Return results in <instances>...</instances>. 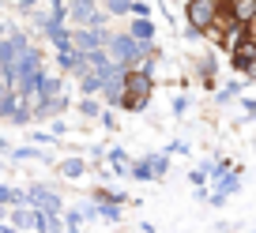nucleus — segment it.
Masks as SVG:
<instances>
[{
  "mask_svg": "<svg viewBox=\"0 0 256 233\" xmlns=\"http://www.w3.org/2000/svg\"><path fill=\"white\" fill-rule=\"evenodd\" d=\"M106 53H110L113 60H117V64L132 68V64H140V60L147 56V49L140 45V41L132 38L128 30H120V34H110V41H106Z\"/></svg>",
  "mask_w": 256,
  "mask_h": 233,
  "instance_id": "nucleus-1",
  "label": "nucleus"
},
{
  "mask_svg": "<svg viewBox=\"0 0 256 233\" xmlns=\"http://www.w3.org/2000/svg\"><path fill=\"white\" fill-rule=\"evenodd\" d=\"M68 26H110V11L98 0H68Z\"/></svg>",
  "mask_w": 256,
  "mask_h": 233,
  "instance_id": "nucleus-2",
  "label": "nucleus"
},
{
  "mask_svg": "<svg viewBox=\"0 0 256 233\" xmlns=\"http://www.w3.org/2000/svg\"><path fill=\"white\" fill-rule=\"evenodd\" d=\"M218 15H222V0H188L184 4V26L196 34H204Z\"/></svg>",
  "mask_w": 256,
  "mask_h": 233,
  "instance_id": "nucleus-3",
  "label": "nucleus"
},
{
  "mask_svg": "<svg viewBox=\"0 0 256 233\" xmlns=\"http://www.w3.org/2000/svg\"><path fill=\"white\" fill-rule=\"evenodd\" d=\"M208 188H211V196H208V207H226V203L234 200V196L241 192V169L234 166V169H226V173H218L215 181H208Z\"/></svg>",
  "mask_w": 256,
  "mask_h": 233,
  "instance_id": "nucleus-4",
  "label": "nucleus"
},
{
  "mask_svg": "<svg viewBox=\"0 0 256 233\" xmlns=\"http://www.w3.org/2000/svg\"><path fill=\"white\" fill-rule=\"evenodd\" d=\"M110 26H72V49L80 53H90V49H106L110 41Z\"/></svg>",
  "mask_w": 256,
  "mask_h": 233,
  "instance_id": "nucleus-5",
  "label": "nucleus"
},
{
  "mask_svg": "<svg viewBox=\"0 0 256 233\" xmlns=\"http://www.w3.org/2000/svg\"><path fill=\"white\" fill-rule=\"evenodd\" d=\"M26 203L38 211H49V215H64V200L53 185H30L26 188Z\"/></svg>",
  "mask_w": 256,
  "mask_h": 233,
  "instance_id": "nucleus-6",
  "label": "nucleus"
},
{
  "mask_svg": "<svg viewBox=\"0 0 256 233\" xmlns=\"http://www.w3.org/2000/svg\"><path fill=\"white\" fill-rule=\"evenodd\" d=\"M230 72L234 75H245V79L256 72V38H252V34L241 38V45L230 53Z\"/></svg>",
  "mask_w": 256,
  "mask_h": 233,
  "instance_id": "nucleus-7",
  "label": "nucleus"
},
{
  "mask_svg": "<svg viewBox=\"0 0 256 233\" xmlns=\"http://www.w3.org/2000/svg\"><path fill=\"white\" fill-rule=\"evenodd\" d=\"M68 105H72V98L60 90V94H53V98H38V102H30V109H34V121H53V117H60Z\"/></svg>",
  "mask_w": 256,
  "mask_h": 233,
  "instance_id": "nucleus-8",
  "label": "nucleus"
},
{
  "mask_svg": "<svg viewBox=\"0 0 256 233\" xmlns=\"http://www.w3.org/2000/svg\"><path fill=\"white\" fill-rule=\"evenodd\" d=\"M124 87H128V94H144V98H151V94H154V75L144 72L140 64H132V68L124 72Z\"/></svg>",
  "mask_w": 256,
  "mask_h": 233,
  "instance_id": "nucleus-9",
  "label": "nucleus"
},
{
  "mask_svg": "<svg viewBox=\"0 0 256 233\" xmlns=\"http://www.w3.org/2000/svg\"><path fill=\"white\" fill-rule=\"evenodd\" d=\"M38 34L56 49V53H60V49H72V26H68V23H53V19H49Z\"/></svg>",
  "mask_w": 256,
  "mask_h": 233,
  "instance_id": "nucleus-10",
  "label": "nucleus"
},
{
  "mask_svg": "<svg viewBox=\"0 0 256 233\" xmlns=\"http://www.w3.org/2000/svg\"><path fill=\"white\" fill-rule=\"evenodd\" d=\"M196 79H200L204 90H215V79H218V56L215 53H204L196 60Z\"/></svg>",
  "mask_w": 256,
  "mask_h": 233,
  "instance_id": "nucleus-11",
  "label": "nucleus"
},
{
  "mask_svg": "<svg viewBox=\"0 0 256 233\" xmlns=\"http://www.w3.org/2000/svg\"><path fill=\"white\" fill-rule=\"evenodd\" d=\"M128 87H124V72L113 75V79L102 83V105H110V109H120V102H124Z\"/></svg>",
  "mask_w": 256,
  "mask_h": 233,
  "instance_id": "nucleus-12",
  "label": "nucleus"
},
{
  "mask_svg": "<svg viewBox=\"0 0 256 233\" xmlns=\"http://www.w3.org/2000/svg\"><path fill=\"white\" fill-rule=\"evenodd\" d=\"M222 11L234 19V23L248 26V23H252V15H256V0H222Z\"/></svg>",
  "mask_w": 256,
  "mask_h": 233,
  "instance_id": "nucleus-13",
  "label": "nucleus"
},
{
  "mask_svg": "<svg viewBox=\"0 0 256 233\" xmlns=\"http://www.w3.org/2000/svg\"><path fill=\"white\" fill-rule=\"evenodd\" d=\"M87 169H90V162L87 158H76V154L56 162V173H60L64 181H83V177H87Z\"/></svg>",
  "mask_w": 256,
  "mask_h": 233,
  "instance_id": "nucleus-14",
  "label": "nucleus"
},
{
  "mask_svg": "<svg viewBox=\"0 0 256 233\" xmlns=\"http://www.w3.org/2000/svg\"><path fill=\"white\" fill-rule=\"evenodd\" d=\"M241 38H248V26H241V23H230V26L222 30V38H218V49H222V53L230 56L234 49L241 45Z\"/></svg>",
  "mask_w": 256,
  "mask_h": 233,
  "instance_id": "nucleus-15",
  "label": "nucleus"
},
{
  "mask_svg": "<svg viewBox=\"0 0 256 233\" xmlns=\"http://www.w3.org/2000/svg\"><path fill=\"white\" fill-rule=\"evenodd\" d=\"M106 162L113 166V177H128V166H132V154L124 147H106Z\"/></svg>",
  "mask_w": 256,
  "mask_h": 233,
  "instance_id": "nucleus-16",
  "label": "nucleus"
},
{
  "mask_svg": "<svg viewBox=\"0 0 256 233\" xmlns=\"http://www.w3.org/2000/svg\"><path fill=\"white\" fill-rule=\"evenodd\" d=\"M245 87H248V79H245V75H238V79H230V83H226V87L215 94V102H218V105H230V102H238V98L245 94Z\"/></svg>",
  "mask_w": 256,
  "mask_h": 233,
  "instance_id": "nucleus-17",
  "label": "nucleus"
},
{
  "mask_svg": "<svg viewBox=\"0 0 256 233\" xmlns=\"http://www.w3.org/2000/svg\"><path fill=\"white\" fill-rule=\"evenodd\" d=\"M8 124H16V128H26V124H34V109L26 98H19V105L8 113Z\"/></svg>",
  "mask_w": 256,
  "mask_h": 233,
  "instance_id": "nucleus-18",
  "label": "nucleus"
},
{
  "mask_svg": "<svg viewBox=\"0 0 256 233\" xmlns=\"http://www.w3.org/2000/svg\"><path fill=\"white\" fill-rule=\"evenodd\" d=\"M94 203H98V222H120L124 203H113V200H94Z\"/></svg>",
  "mask_w": 256,
  "mask_h": 233,
  "instance_id": "nucleus-19",
  "label": "nucleus"
},
{
  "mask_svg": "<svg viewBox=\"0 0 256 233\" xmlns=\"http://www.w3.org/2000/svg\"><path fill=\"white\" fill-rule=\"evenodd\" d=\"M147 162H151V173H154V181H166V177H170V154H166V151H154V154H147Z\"/></svg>",
  "mask_w": 256,
  "mask_h": 233,
  "instance_id": "nucleus-20",
  "label": "nucleus"
},
{
  "mask_svg": "<svg viewBox=\"0 0 256 233\" xmlns=\"http://www.w3.org/2000/svg\"><path fill=\"white\" fill-rule=\"evenodd\" d=\"M128 177H132V181H144V185H147V181H154L147 154H144V158H132V166H128Z\"/></svg>",
  "mask_w": 256,
  "mask_h": 233,
  "instance_id": "nucleus-21",
  "label": "nucleus"
},
{
  "mask_svg": "<svg viewBox=\"0 0 256 233\" xmlns=\"http://www.w3.org/2000/svg\"><path fill=\"white\" fill-rule=\"evenodd\" d=\"M0 203H4V207H23V203H26V188L0 185Z\"/></svg>",
  "mask_w": 256,
  "mask_h": 233,
  "instance_id": "nucleus-22",
  "label": "nucleus"
},
{
  "mask_svg": "<svg viewBox=\"0 0 256 233\" xmlns=\"http://www.w3.org/2000/svg\"><path fill=\"white\" fill-rule=\"evenodd\" d=\"M76 109H80V117H83V121H98V113H102L106 105H102V102H94V98H87V94H83L80 102H76Z\"/></svg>",
  "mask_w": 256,
  "mask_h": 233,
  "instance_id": "nucleus-23",
  "label": "nucleus"
},
{
  "mask_svg": "<svg viewBox=\"0 0 256 233\" xmlns=\"http://www.w3.org/2000/svg\"><path fill=\"white\" fill-rule=\"evenodd\" d=\"M80 94H87V98L102 94V79H98V72H83L80 75Z\"/></svg>",
  "mask_w": 256,
  "mask_h": 233,
  "instance_id": "nucleus-24",
  "label": "nucleus"
},
{
  "mask_svg": "<svg viewBox=\"0 0 256 233\" xmlns=\"http://www.w3.org/2000/svg\"><path fill=\"white\" fill-rule=\"evenodd\" d=\"M147 105H151V98H144V94H124L120 109H124V113H144Z\"/></svg>",
  "mask_w": 256,
  "mask_h": 233,
  "instance_id": "nucleus-25",
  "label": "nucleus"
},
{
  "mask_svg": "<svg viewBox=\"0 0 256 233\" xmlns=\"http://www.w3.org/2000/svg\"><path fill=\"white\" fill-rule=\"evenodd\" d=\"M80 226H83L80 207H64V233H80Z\"/></svg>",
  "mask_w": 256,
  "mask_h": 233,
  "instance_id": "nucleus-26",
  "label": "nucleus"
},
{
  "mask_svg": "<svg viewBox=\"0 0 256 233\" xmlns=\"http://www.w3.org/2000/svg\"><path fill=\"white\" fill-rule=\"evenodd\" d=\"M94 200H113V203H128V192L124 188H94Z\"/></svg>",
  "mask_w": 256,
  "mask_h": 233,
  "instance_id": "nucleus-27",
  "label": "nucleus"
},
{
  "mask_svg": "<svg viewBox=\"0 0 256 233\" xmlns=\"http://www.w3.org/2000/svg\"><path fill=\"white\" fill-rule=\"evenodd\" d=\"M106 11H110V19H124L128 8H132V0H110V4H102Z\"/></svg>",
  "mask_w": 256,
  "mask_h": 233,
  "instance_id": "nucleus-28",
  "label": "nucleus"
},
{
  "mask_svg": "<svg viewBox=\"0 0 256 233\" xmlns=\"http://www.w3.org/2000/svg\"><path fill=\"white\" fill-rule=\"evenodd\" d=\"M98 124H102L106 132H117V109H110V105H106V109L98 113Z\"/></svg>",
  "mask_w": 256,
  "mask_h": 233,
  "instance_id": "nucleus-29",
  "label": "nucleus"
},
{
  "mask_svg": "<svg viewBox=\"0 0 256 233\" xmlns=\"http://www.w3.org/2000/svg\"><path fill=\"white\" fill-rule=\"evenodd\" d=\"M80 215H83V222H98V203H94V196L80 203Z\"/></svg>",
  "mask_w": 256,
  "mask_h": 233,
  "instance_id": "nucleus-30",
  "label": "nucleus"
},
{
  "mask_svg": "<svg viewBox=\"0 0 256 233\" xmlns=\"http://www.w3.org/2000/svg\"><path fill=\"white\" fill-rule=\"evenodd\" d=\"M128 15H132V19H151V4H147V0H132Z\"/></svg>",
  "mask_w": 256,
  "mask_h": 233,
  "instance_id": "nucleus-31",
  "label": "nucleus"
},
{
  "mask_svg": "<svg viewBox=\"0 0 256 233\" xmlns=\"http://www.w3.org/2000/svg\"><path fill=\"white\" fill-rule=\"evenodd\" d=\"M188 185H192V188L208 185V169H204V166H192V169H188Z\"/></svg>",
  "mask_w": 256,
  "mask_h": 233,
  "instance_id": "nucleus-32",
  "label": "nucleus"
},
{
  "mask_svg": "<svg viewBox=\"0 0 256 233\" xmlns=\"http://www.w3.org/2000/svg\"><path fill=\"white\" fill-rule=\"evenodd\" d=\"M226 169H234V162H230V158H226V154H218V158H215V162H211V181H215V177H218V173H226Z\"/></svg>",
  "mask_w": 256,
  "mask_h": 233,
  "instance_id": "nucleus-33",
  "label": "nucleus"
},
{
  "mask_svg": "<svg viewBox=\"0 0 256 233\" xmlns=\"http://www.w3.org/2000/svg\"><path fill=\"white\" fill-rule=\"evenodd\" d=\"M238 102L245 105V117H241V124H245V121H256V98H245V94H241Z\"/></svg>",
  "mask_w": 256,
  "mask_h": 233,
  "instance_id": "nucleus-34",
  "label": "nucleus"
},
{
  "mask_svg": "<svg viewBox=\"0 0 256 233\" xmlns=\"http://www.w3.org/2000/svg\"><path fill=\"white\" fill-rule=\"evenodd\" d=\"M188 105H192L188 94H177V98H174V117H184V113H188Z\"/></svg>",
  "mask_w": 256,
  "mask_h": 233,
  "instance_id": "nucleus-35",
  "label": "nucleus"
},
{
  "mask_svg": "<svg viewBox=\"0 0 256 233\" xmlns=\"http://www.w3.org/2000/svg\"><path fill=\"white\" fill-rule=\"evenodd\" d=\"M166 154H170V158H174V154H188V143H184V139H170Z\"/></svg>",
  "mask_w": 256,
  "mask_h": 233,
  "instance_id": "nucleus-36",
  "label": "nucleus"
},
{
  "mask_svg": "<svg viewBox=\"0 0 256 233\" xmlns=\"http://www.w3.org/2000/svg\"><path fill=\"white\" fill-rule=\"evenodd\" d=\"M30 139H34L38 147H53V143H56V136H53V132H34Z\"/></svg>",
  "mask_w": 256,
  "mask_h": 233,
  "instance_id": "nucleus-37",
  "label": "nucleus"
},
{
  "mask_svg": "<svg viewBox=\"0 0 256 233\" xmlns=\"http://www.w3.org/2000/svg\"><path fill=\"white\" fill-rule=\"evenodd\" d=\"M53 136H56V139H60V136H68V124H64L60 117H53Z\"/></svg>",
  "mask_w": 256,
  "mask_h": 233,
  "instance_id": "nucleus-38",
  "label": "nucleus"
},
{
  "mask_svg": "<svg viewBox=\"0 0 256 233\" xmlns=\"http://www.w3.org/2000/svg\"><path fill=\"white\" fill-rule=\"evenodd\" d=\"M8 26H12V23H8V19H4V15H0V41L8 38Z\"/></svg>",
  "mask_w": 256,
  "mask_h": 233,
  "instance_id": "nucleus-39",
  "label": "nucleus"
},
{
  "mask_svg": "<svg viewBox=\"0 0 256 233\" xmlns=\"http://www.w3.org/2000/svg\"><path fill=\"white\" fill-rule=\"evenodd\" d=\"M0 233H23V230H16L12 222H0Z\"/></svg>",
  "mask_w": 256,
  "mask_h": 233,
  "instance_id": "nucleus-40",
  "label": "nucleus"
},
{
  "mask_svg": "<svg viewBox=\"0 0 256 233\" xmlns=\"http://www.w3.org/2000/svg\"><path fill=\"white\" fill-rule=\"evenodd\" d=\"M0 154H12V143H8L4 136H0Z\"/></svg>",
  "mask_w": 256,
  "mask_h": 233,
  "instance_id": "nucleus-41",
  "label": "nucleus"
},
{
  "mask_svg": "<svg viewBox=\"0 0 256 233\" xmlns=\"http://www.w3.org/2000/svg\"><path fill=\"white\" fill-rule=\"evenodd\" d=\"M0 222H8V207L4 203H0Z\"/></svg>",
  "mask_w": 256,
  "mask_h": 233,
  "instance_id": "nucleus-42",
  "label": "nucleus"
},
{
  "mask_svg": "<svg viewBox=\"0 0 256 233\" xmlns=\"http://www.w3.org/2000/svg\"><path fill=\"white\" fill-rule=\"evenodd\" d=\"M248 34H252V38H256V15H252V23H248Z\"/></svg>",
  "mask_w": 256,
  "mask_h": 233,
  "instance_id": "nucleus-43",
  "label": "nucleus"
},
{
  "mask_svg": "<svg viewBox=\"0 0 256 233\" xmlns=\"http://www.w3.org/2000/svg\"><path fill=\"white\" fill-rule=\"evenodd\" d=\"M248 83H256V72H252V75H248Z\"/></svg>",
  "mask_w": 256,
  "mask_h": 233,
  "instance_id": "nucleus-44",
  "label": "nucleus"
},
{
  "mask_svg": "<svg viewBox=\"0 0 256 233\" xmlns=\"http://www.w3.org/2000/svg\"><path fill=\"white\" fill-rule=\"evenodd\" d=\"M0 83H4V68H0Z\"/></svg>",
  "mask_w": 256,
  "mask_h": 233,
  "instance_id": "nucleus-45",
  "label": "nucleus"
},
{
  "mask_svg": "<svg viewBox=\"0 0 256 233\" xmlns=\"http://www.w3.org/2000/svg\"><path fill=\"white\" fill-rule=\"evenodd\" d=\"M98 4H110V0H98Z\"/></svg>",
  "mask_w": 256,
  "mask_h": 233,
  "instance_id": "nucleus-46",
  "label": "nucleus"
},
{
  "mask_svg": "<svg viewBox=\"0 0 256 233\" xmlns=\"http://www.w3.org/2000/svg\"><path fill=\"white\" fill-rule=\"evenodd\" d=\"M132 233H140V230H132Z\"/></svg>",
  "mask_w": 256,
  "mask_h": 233,
  "instance_id": "nucleus-47",
  "label": "nucleus"
},
{
  "mask_svg": "<svg viewBox=\"0 0 256 233\" xmlns=\"http://www.w3.org/2000/svg\"><path fill=\"white\" fill-rule=\"evenodd\" d=\"M252 143H256V136H252Z\"/></svg>",
  "mask_w": 256,
  "mask_h": 233,
  "instance_id": "nucleus-48",
  "label": "nucleus"
}]
</instances>
